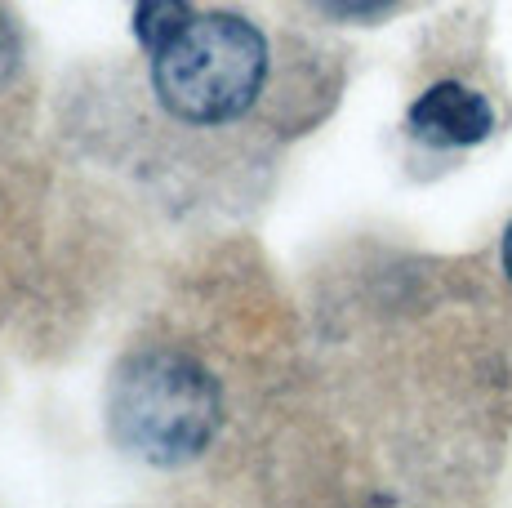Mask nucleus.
Wrapping results in <instances>:
<instances>
[{"instance_id":"obj_6","label":"nucleus","mask_w":512,"mask_h":508,"mask_svg":"<svg viewBox=\"0 0 512 508\" xmlns=\"http://www.w3.org/2000/svg\"><path fill=\"white\" fill-rule=\"evenodd\" d=\"M504 272H508V281H512V223H508V232H504Z\"/></svg>"},{"instance_id":"obj_4","label":"nucleus","mask_w":512,"mask_h":508,"mask_svg":"<svg viewBox=\"0 0 512 508\" xmlns=\"http://www.w3.org/2000/svg\"><path fill=\"white\" fill-rule=\"evenodd\" d=\"M196 14V0H139L134 5V41L143 54H156L174 32H183Z\"/></svg>"},{"instance_id":"obj_5","label":"nucleus","mask_w":512,"mask_h":508,"mask_svg":"<svg viewBox=\"0 0 512 508\" xmlns=\"http://www.w3.org/2000/svg\"><path fill=\"white\" fill-rule=\"evenodd\" d=\"M294 5L312 9L317 18H330V23L379 27V23H392V18L410 14V9L428 5V0H294Z\"/></svg>"},{"instance_id":"obj_3","label":"nucleus","mask_w":512,"mask_h":508,"mask_svg":"<svg viewBox=\"0 0 512 508\" xmlns=\"http://www.w3.org/2000/svg\"><path fill=\"white\" fill-rule=\"evenodd\" d=\"M410 130L432 148H468V143H481L495 134V107H490L486 94L468 90V85L441 81L415 99Z\"/></svg>"},{"instance_id":"obj_2","label":"nucleus","mask_w":512,"mask_h":508,"mask_svg":"<svg viewBox=\"0 0 512 508\" xmlns=\"http://www.w3.org/2000/svg\"><path fill=\"white\" fill-rule=\"evenodd\" d=\"M107 419L116 442L147 464H187L219 428V388L201 361L147 348L116 370Z\"/></svg>"},{"instance_id":"obj_1","label":"nucleus","mask_w":512,"mask_h":508,"mask_svg":"<svg viewBox=\"0 0 512 508\" xmlns=\"http://www.w3.org/2000/svg\"><path fill=\"white\" fill-rule=\"evenodd\" d=\"M152 58L156 103L183 125H241L272 81V45L241 14H192Z\"/></svg>"}]
</instances>
